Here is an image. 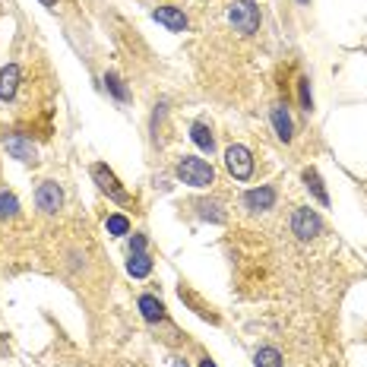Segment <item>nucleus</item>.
I'll list each match as a JSON object with an SVG mask.
<instances>
[{
  "instance_id": "nucleus-1",
  "label": "nucleus",
  "mask_w": 367,
  "mask_h": 367,
  "mask_svg": "<svg viewBox=\"0 0 367 367\" xmlns=\"http://www.w3.org/2000/svg\"><path fill=\"white\" fill-rule=\"evenodd\" d=\"M178 178L190 187H209L215 181V171L206 159H193V155H184L178 165Z\"/></svg>"
},
{
  "instance_id": "nucleus-2",
  "label": "nucleus",
  "mask_w": 367,
  "mask_h": 367,
  "mask_svg": "<svg viewBox=\"0 0 367 367\" xmlns=\"http://www.w3.org/2000/svg\"><path fill=\"white\" fill-rule=\"evenodd\" d=\"M228 19L241 35H254V32L260 29V6H256L254 0H235L228 10Z\"/></svg>"
},
{
  "instance_id": "nucleus-3",
  "label": "nucleus",
  "mask_w": 367,
  "mask_h": 367,
  "mask_svg": "<svg viewBox=\"0 0 367 367\" xmlns=\"http://www.w3.org/2000/svg\"><path fill=\"white\" fill-rule=\"evenodd\" d=\"M225 168L231 171V178L247 181L254 174V155H250L247 146H228L225 152Z\"/></svg>"
},
{
  "instance_id": "nucleus-4",
  "label": "nucleus",
  "mask_w": 367,
  "mask_h": 367,
  "mask_svg": "<svg viewBox=\"0 0 367 367\" xmlns=\"http://www.w3.org/2000/svg\"><path fill=\"white\" fill-rule=\"evenodd\" d=\"M291 231H295L301 241H310V237H317L323 231V219L314 209H295V215H291Z\"/></svg>"
},
{
  "instance_id": "nucleus-5",
  "label": "nucleus",
  "mask_w": 367,
  "mask_h": 367,
  "mask_svg": "<svg viewBox=\"0 0 367 367\" xmlns=\"http://www.w3.org/2000/svg\"><path fill=\"white\" fill-rule=\"evenodd\" d=\"M35 203H38V209H42V213L54 215L60 206H64V190H60L54 181H45L42 187H38V193H35Z\"/></svg>"
},
{
  "instance_id": "nucleus-6",
  "label": "nucleus",
  "mask_w": 367,
  "mask_h": 367,
  "mask_svg": "<svg viewBox=\"0 0 367 367\" xmlns=\"http://www.w3.org/2000/svg\"><path fill=\"white\" fill-rule=\"evenodd\" d=\"M92 178H95V184H98V187L105 190L108 196H111V200H118V203H130V196H127L124 190H120L118 178H114V174L108 171L105 165H95V168H92Z\"/></svg>"
},
{
  "instance_id": "nucleus-7",
  "label": "nucleus",
  "mask_w": 367,
  "mask_h": 367,
  "mask_svg": "<svg viewBox=\"0 0 367 367\" xmlns=\"http://www.w3.org/2000/svg\"><path fill=\"white\" fill-rule=\"evenodd\" d=\"M244 206H247L250 213H266V209L276 206V190L273 187L247 190V193H244Z\"/></svg>"
},
{
  "instance_id": "nucleus-8",
  "label": "nucleus",
  "mask_w": 367,
  "mask_h": 367,
  "mask_svg": "<svg viewBox=\"0 0 367 367\" xmlns=\"http://www.w3.org/2000/svg\"><path fill=\"white\" fill-rule=\"evenodd\" d=\"M155 23H162L168 32H184L187 29V16L178 10V6H159V10L152 13Z\"/></svg>"
},
{
  "instance_id": "nucleus-9",
  "label": "nucleus",
  "mask_w": 367,
  "mask_h": 367,
  "mask_svg": "<svg viewBox=\"0 0 367 367\" xmlns=\"http://www.w3.org/2000/svg\"><path fill=\"white\" fill-rule=\"evenodd\" d=\"M6 152H10L13 159H19V162H35V146H32V142L26 140L23 133H13V137H6Z\"/></svg>"
},
{
  "instance_id": "nucleus-10",
  "label": "nucleus",
  "mask_w": 367,
  "mask_h": 367,
  "mask_svg": "<svg viewBox=\"0 0 367 367\" xmlns=\"http://www.w3.org/2000/svg\"><path fill=\"white\" fill-rule=\"evenodd\" d=\"M140 314H142V320H149V323H162L168 317L165 304H162L155 295H140Z\"/></svg>"
},
{
  "instance_id": "nucleus-11",
  "label": "nucleus",
  "mask_w": 367,
  "mask_h": 367,
  "mask_svg": "<svg viewBox=\"0 0 367 367\" xmlns=\"http://www.w3.org/2000/svg\"><path fill=\"white\" fill-rule=\"evenodd\" d=\"M16 89H19V67L10 64L0 70V98L10 101L13 95H16Z\"/></svg>"
},
{
  "instance_id": "nucleus-12",
  "label": "nucleus",
  "mask_w": 367,
  "mask_h": 367,
  "mask_svg": "<svg viewBox=\"0 0 367 367\" xmlns=\"http://www.w3.org/2000/svg\"><path fill=\"white\" fill-rule=\"evenodd\" d=\"M273 127L278 133V140L282 142H291V137H295V124H291L288 111H285V105H276L273 108Z\"/></svg>"
},
{
  "instance_id": "nucleus-13",
  "label": "nucleus",
  "mask_w": 367,
  "mask_h": 367,
  "mask_svg": "<svg viewBox=\"0 0 367 367\" xmlns=\"http://www.w3.org/2000/svg\"><path fill=\"white\" fill-rule=\"evenodd\" d=\"M304 184H307V190L310 193L317 196V203H320V206H329V193H326V187H323V181H320V174L314 171V168H304Z\"/></svg>"
},
{
  "instance_id": "nucleus-14",
  "label": "nucleus",
  "mask_w": 367,
  "mask_h": 367,
  "mask_svg": "<svg viewBox=\"0 0 367 367\" xmlns=\"http://www.w3.org/2000/svg\"><path fill=\"white\" fill-rule=\"evenodd\" d=\"M190 140H193L196 146L203 149V152H213V149H215L213 133H209V127H206V124H200V120H196V124H190Z\"/></svg>"
},
{
  "instance_id": "nucleus-15",
  "label": "nucleus",
  "mask_w": 367,
  "mask_h": 367,
  "mask_svg": "<svg viewBox=\"0 0 367 367\" xmlns=\"http://www.w3.org/2000/svg\"><path fill=\"white\" fill-rule=\"evenodd\" d=\"M127 273L133 278H146L152 273V260H149V254H130V260H127Z\"/></svg>"
},
{
  "instance_id": "nucleus-16",
  "label": "nucleus",
  "mask_w": 367,
  "mask_h": 367,
  "mask_svg": "<svg viewBox=\"0 0 367 367\" xmlns=\"http://www.w3.org/2000/svg\"><path fill=\"white\" fill-rule=\"evenodd\" d=\"M254 364H256V367H282V351L273 349V345H266V349L256 351Z\"/></svg>"
},
{
  "instance_id": "nucleus-17",
  "label": "nucleus",
  "mask_w": 367,
  "mask_h": 367,
  "mask_svg": "<svg viewBox=\"0 0 367 367\" xmlns=\"http://www.w3.org/2000/svg\"><path fill=\"white\" fill-rule=\"evenodd\" d=\"M181 301L193 304V310H196V314H200V317H203V320H213V323H219V317H215V314H213V310H206V307H203V301H200V298H196V295H190V291H187V288H181Z\"/></svg>"
},
{
  "instance_id": "nucleus-18",
  "label": "nucleus",
  "mask_w": 367,
  "mask_h": 367,
  "mask_svg": "<svg viewBox=\"0 0 367 367\" xmlns=\"http://www.w3.org/2000/svg\"><path fill=\"white\" fill-rule=\"evenodd\" d=\"M19 213V200L13 193H0V219H13V215Z\"/></svg>"
},
{
  "instance_id": "nucleus-19",
  "label": "nucleus",
  "mask_w": 367,
  "mask_h": 367,
  "mask_svg": "<svg viewBox=\"0 0 367 367\" xmlns=\"http://www.w3.org/2000/svg\"><path fill=\"white\" fill-rule=\"evenodd\" d=\"M105 86H108V92H111L114 98H120V101H127V98H130V92H127V86L120 83V79L114 77V73H108V77H105Z\"/></svg>"
},
{
  "instance_id": "nucleus-20",
  "label": "nucleus",
  "mask_w": 367,
  "mask_h": 367,
  "mask_svg": "<svg viewBox=\"0 0 367 367\" xmlns=\"http://www.w3.org/2000/svg\"><path fill=\"white\" fill-rule=\"evenodd\" d=\"M200 215L209 222H225V213H222L219 203H200Z\"/></svg>"
},
{
  "instance_id": "nucleus-21",
  "label": "nucleus",
  "mask_w": 367,
  "mask_h": 367,
  "mask_svg": "<svg viewBox=\"0 0 367 367\" xmlns=\"http://www.w3.org/2000/svg\"><path fill=\"white\" fill-rule=\"evenodd\" d=\"M105 228H108V235H127V231H130V222H127L124 215H108Z\"/></svg>"
},
{
  "instance_id": "nucleus-22",
  "label": "nucleus",
  "mask_w": 367,
  "mask_h": 367,
  "mask_svg": "<svg viewBox=\"0 0 367 367\" xmlns=\"http://www.w3.org/2000/svg\"><path fill=\"white\" fill-rule=\"evenodd\" d=\"M298 95H301V108H304V111H310V108H314V98H310V83H307V79L298 83Z\"/></svg>"
},
{
  "instance_id": "nucleus-23",
  "label": "nucleus",
  "mask_w": 367,
  "mask_h": 367,
  "mask_svg": "<svg viewBox=\"0 0 367 367\" xmlns=\"http://www.w3.org/2000/svg\"><path fill=\"white\" fill-rule=\"evenodd\" d=\"M130 254H146V237H142V235H133V241H130Z\"/></svg>"
},
{
  "instance_id": "nucleus-24",
  "label": "nucleus",
  "mask_w": 367,
  "mask_h": 367,
  "mask_svg": "<svg viewBox=\"0 0 367 367\" xmlns=\"http://www.w3.org/2000/svg\"><path fill=\"white\" fill-rule=\"evenodd\" d=\"M200 367H215V361H209V358H203V361H200Z\"/></svg>"
},
{
  "instance_id": "nucleus-25",
  "label": "nucleus",
  "mask_w": 367,
  "mask_h": 367,
  "mask_svg": "<svg viewBox=\"0 0 367 367\" xmlns=\"http://www.w3.org/2000/svg\"><path fill=\"white\" fill-rule=\"evenodd\" d=\"M171 367H187V364H184L181 358H174V361H171Z\"/></svg>"
},
{
  "instance_id": "nucleus-26",
  "label": "nucleus",
  "mask_w": 367,
  "mask_h": 367,
  "mask_svg": "<svg viewBox=\"0 0 367 367\" xmlns=\"http://www.w3.org/2000/svg\"><path fill=\"white\" fill-rule=\"evenodd\" d=\"M42 4H45V6H54V4H57V0H42Z\"/></svg>"
},
{
  "instance_id": "nucleus-27",
  "label": "nucleus",
  "mask_w": 367,
  "mask_h": 367,
  "mask_svg": "<svg viewBox=\"0 0 367 367\" xmlns=\"http://www.w3.org/2000/svg\"><path fill=\"white\" fill-rule=\"evenodd\" d=\"M298 4H310V0H298Z\"/></svg>"
}]
</instances>
